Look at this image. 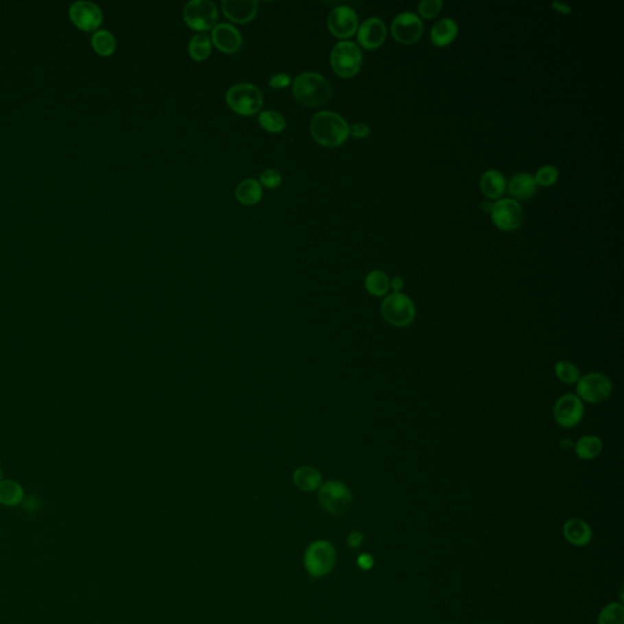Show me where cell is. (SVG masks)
<instances>
[{
	"mask_svg": "<svg viewBox=\"0 0 624 624\" xmlns=\"http://www.w3.org/2000/svg\"><path fill=\"white\" fill-rule=\"evenodd\" d=\"M481 189L489 199H498L505 193L506 179L496 170H489L481 178Z\"/></svg>",
	"mask_w": 624,
	"mask_h": 624,
	"instance_id": "cell-21",
	"label": "cell"
},
{
	"mask_svg": "<svg viewBox=\"0 0 624 624\" xmlns=\"http://www.w3.org/2000/svg\"><path fill=\"white\" fill-rule=\"evenodd\" d=\"M537 182L534 176L531 174H515L511 178L509 183V192L511 196L520 199V200H527L531 199L535 192H537Z\"/></svg>",
	"mask_w": 624,
	"mask_h": 624,
	"instance_id": "cell-19",
	"label": "cell"
},
{
	"mask_svg": "<svg viewBox=\"0 0 624 624\" xmlns=\"http://www.w3.org/2000/svg\"><path fill=\"white\" fill-rule=\"evenodd\" d=\"M492 220L501 231H513L523 222V209L515 199H501L493 204Z\"/></svg>",
	"mask_w": 624,
	"mask_h": 624,
	"instance_id": "cell-10",
	"label": "cell"
},
{
	"mask_svg": "<svg viewBox=\"0 0 624 624\" xmlns=\"http://www.w3.org/2000/svg\"><path fill=\"white\" fill-rule=\"evenodd\" d=\"M331 65L338 76L351 78L358 73L362 65L361 49L353 42H339L332 49Z\"/></svg>",
	"mask_w": 624,
	"mask_h": 624,
	"instance_id": "cell-6",
	"label": "cell"
},
{
	"mask_svg": "<svg viewBox=\"0 0 624 624\" xmlns=\"http://www.w3.org/2000/svg\"><path fill=\"white\" fill-rule=\"evenodd\" d=\"M235 199L246 207L255 205L262 198V185L254 178L244 179L235 188Z\"/></svg>",
	"mask_w": 624,
	"mask_h": 624,
	"instance_id": "cell-22",
	"label": "cell"
},
{
	"mask_svg": "<svg viewBox=\"0 0 624 624\" xmlns=\"http://www.w3.org/2000/svg\"><path fill=\"white\" fill-rule=\"evenodd\" d=\"M380 312L383 319L394 327H407L416 319V308L413 300L406 294H388L382 306Z\"/></svg>",
	"mask_w": 624,
	"mask_h": 624,
	"instance_id": "cell-5",
	"label": "cell"
},
{
	"mask_svg": "<svg viewBox=\"0 0 624 624\" xmlns=\"http://www.w3.org/2000/svg\"><path fill=\"white\" fill-rule=\"evenodd\" d=\"M424 33V23L413 12H402L391 23V34L402 44L416 43Z\"/></svg>",
	"mask_w": 624,
	"mask_h": 624,
	"instance_id": "cell-13",
	"label": "cell"
},
{
	"mask_svg": "<svg viewBox=\"0 0 624 624\" xmlns=\"http://www.w3.org/2000/svg\"><path fill=\"white\" fill-rule=\"evenodd\" d=\"M218 11L210 0H193L183 9V20L188 27L205 32L216 26Z\"/></svg>",
	"mask_w": 624,
	"mask_h": 624,
	"instance_id": "cell-9",
	"label": "cell"
},
{
	"mask_svg": "<svg viewBox=\"0 0 624 624\" xmlns=\"http://www.w3.org/2000/svg\"><path fill=\"white\" fill-rule=\"evenodd\" d=\"M492 207H493V204H490V203H483L482 209H483L484 211L485 212H490V210H492Z\"/></svg>",
	"mask_w": 624,
	"mask_h": 624,
	"instance_id": "cell-43",
	"label": "cell"
},
{
	"mask_svg": "<svg viewBox=\"0 0 624 624\" xmlns=\"http://www.w3.org/2000/svg\"><path fill=\"white\" fill-rule=\"evenodd\" d=\"M337 562V551L333 544L325 539L315 540L305 550V570L312 578L330 575Z\"/></svg>",
	"mask_w": 624,
	"mask_h": 624,
	"instance_id": "cell-3",
	"label": "cell"
},
{
	"mask_svg": "<svg viewBox=\"0 0 624 624\" xmlns=\"http://www.w3.org/2000/svg\"><path fill=\"white\" fill-rule=\"evenodd\" d=\"M612 382L608 375L600 372H590L586 375H581L577 382V397L581 402L589 404L605 402L612 394Z\"/></svg>",
	"mask_w": 624,
	"mask_h": 624,
	"instance_id": "cell-8",
	"label": "cell"
},
{
	"mask_svg": "<svg viewBox=\"0 0 624 624\" xmlns=\"http://www.w3.org/2000/svg\"><path fill=\"white\" fill-rule=\"evenodd\" d=\"M554 371L556 377L566 384H575L581 378L578 367L573 362L566 361V360L557 361L555 364Z\"/></svg>",
	"mask_w": 624,
	"mask_h": 624,
	"instance_id": "cell-30",
	"label": "cell"
},
{
	"mask_svg": "<svg viewBox=\"0 0 624 624\" xmlns=\"http://www.w3.org/2000/svg\"><path fill=\"white\" fill-rule=\"evenodd\" d=\"M226 103L234 113L251 116L259 113L264 104L260 89L251 83H238L226 93Z\"/></svg>",
	"mask_w": 624,
	"mask_h": 624,
	"instance_id": "cell-4",
	"label": "cell"
},
{
	"mask_svg": "<svg viewBox=\"0 0 624 624\" xmlns=\"http://www.w3.org/2000/svg\"><path fill=\"white\" fill-rule=\"evenodd\" d=\"M0 478H1V471H0Z\"/></svg>",
	"mask_w": 624,
	"mask_h": 624,
	"instance_id": "cell-44",
	"label": "cell"
},
{
	"mask_svg": "<svg viewBox=\"0 0 624 624\" xmlns=\"http://www.w3.org/2000/svg\"><path fill=\"white\" fill-rule=\"evenodd\" d=\"M23 509L27 511V512H31V513L37 512V511L39 510L38 500L36 499V498H33V496L28 498V499L25 501V504H23Z\"/></svg>",
	"mask_w": 624,
	"mask_h": 624,
	"instance_id": "cell-40",
	"label": "cell"
},
{
	"mask_svg": "<svg viewBox=\"0 0 624 624\" xmlns=\"http://www.w3.org/2000/svg\"><path fill=\"white\" fill-rule=\"evenodd\" d=\"M371 133L369 126L366 124H354L353 126H349V136L355 137V138H367Z\"/></svg>",
	"mask_w": 624,
	"mask_h": 624,
	"instance_id": "cell-36",
	"label": "cell"
},
{
	"mask_svg": "<svg viewBox=\"0 0 624 624\" xmlns=\"http://www.w3.org/2000/svg\"><path fill=\"white\" fill-rule=\"evenodd\" d=\"M188 53L194 61H204L211 54V41L205 33H198L190 39Z\"/></svg>",
	"mask_w": 624,
	"mask_h": 624,
	"instance_id": "cell-26",
	"label": "cell"
},
{
	"mask_svg": "<svg viewBox=\"0 0 624 624\" xmlns=\"http://www.w3.org/2000/svg\"><path fill=\"white\" fill-rule=\"evenodd\" d=\"M457 32V23L452 19H443L432 28L430 41L437 47H446L456 38Z\"/></svg>",
	"mask_w": 624,
	"mask_h": 624,
	"instance_id": "cell-23",
	"label": "cell"
},
{
	"mask_svg": "<svg viewBox=\"0 0 624 624\" xmlns=\"http://www.w3.org/2000/svg\"><path fill=\"white\" fill-rule=\"evenodd\" d=\"M603 443L597 435H584L575 444V455L581 460H594L603 452Z\"/></svg>",
	"mask_w": 624,
	"mask_h": 624,
	"instance_id": "cell-24",
	"label": "cell"
},
{
	"mask_svg": "<svg viewBox=\"0 0 624 624\" xmlns=\"http://www.w3.org/2000/svg\"><path fill=\"white\" fill-rule=\"evenodd\" d=\"M564 535L572 545L586 546L592 540V528L579 518H570L564 526Z\"/></svg>",
	"mask_w": 624,
	"mask_h": 624,
	"instance_id": "cell-18",
	"label": "cell"
},
{
	"mask_svg": "<svg viewBox=\"0 0 624 624\" xmlns=\"http://www.w3.org/2000/svg\"><path fill=\"white\" fill-rule=\"evenodd\" d=\"M386 38V27L384 22L378 17H371L365 20L358 28V41L365 49L373 50L380 48Z\"/></svg>",
	"mask_w": 624,
	"mask_h": 624,
	"instance_id": "cell-15",
	"label": "cell"
},
{
	"mask_svg": "<svg viewBox=\"0 0 624 624\" xmlns=\"http://www.w3.org/2000/svg\"><path fill=\"white\" fill-rule=\"evenodd\" d=\"M405 286L404 278L402 276H395L391 279V289H393V293H402V288Z\"/></svg>",
	"mask_w": 624,
	"mask_h": 624,
	"instance_id": "cell-39",
	"label": "cell"
},
{
	"mask_svg": "<svg viewBox=\"0 0 624 624\" xmlns=\"http://www.w3.org/2000/svg\"><path fill=\"white\" fill-rule=\"evenodd\" d=\"M319 502L331 515H343L353 502L351 490L340 481H330L319 488Z\"/></svg>",
	"mask_w": 624,
	"mask_h": 624,
	"instance_id": "cell-7",
	"label": "cell"
},
{
	"mask_svg": "<svg viewBox=\"0 0 624 624\" xmlns=\"http://www.w3.org/2000/svg\"><path fill=\"white\" fill-rule=\"evenodd\" d=\"M553 6H554L556 10L559 11V12H562V14H570V6H567L566 4H562V3H554V4H553Z\"/></svg>",
	"mask_w": 624,
	"mask_h": 624,
	"instance_id": "cell-41",
	"label": "cell"
},
{
	"mask_svg": "<svg viewBox=\"0 0 624 624\" xmlns=\"http://www.w3.org/2000/svg\"><path fill=\"white\" fill-rule=\"evenodd\" d=\"M293 482L297 488L306 493H311L320 488L322 476L315 467L301 466L294 471Z\"/></svg>",
	"mask_w": 624,
	"mask_h": 624,
	"instance_id": "cell-20",
	"label": "cell"
},
{
	"mask_svg": "<svg viewBox=\"0 0 624 624\" xmlns=\"http://www.w3.org/2000/svg\"><path fill=\"white\" fill-rule=\"evenodd\" d=\"M293 94L299 103L309 108H316L327 103L331 98V84L320 73L304 72L294 80Z\"/></svg>",
	"mask_w": 624,
	"mask_h": 624,
	"instance_id": "cell-2",
	"label": "cell"
},
{
	"mask_svg": "<svg viewBox=\"0 0 624 624\" xmlns=\"http://www.w3.org/2000/svg\"><path fill=\"white\" fill-rule=\"evenodd\" d=\"M441 8H443V3L440 0H424L418 5V12L424 19L429 20V19L437 16L441 10Z\"/></svg>",
	"mask_w": 624,
	"mask_h": 624,
	"instance_id": "cell-33",
	"label": "cell"
},
{
	"mask_svg": "<svg viewBox=\"0 0 624 624\" xmlns=\"http://www.w3.org/2000/svg\"><path fill=\"white\" fill-rule=\"evenodd\" d=\"M71 21L83 31H93L100 26L103 21V12L95 3L87 0H78L70 6Z\"/></svg>",
	"mask_w": 624,
	"mask_h": 624,
	"instance_id": "cell-14",
	"label": "cell"
},
{
	"mask_svg": "<svg viewBox=\"0 0 624 624\" xmlns=\"http://www.w3.org/2000/svg\"><path fill=\"white\" fill-rule=\"evenodd\" d=\"M599 624H624V608L621 603H610L599 614Z\"/></svg>",
	"mask_w": 624,
	"mask_h": 624,
	"instance_id": "cell-31",
	"label": "cell"
},
{
	"mask_svg": "<svg viewBox=\"0 0 624 624\" xmlns=\"http://www.w3.org/2000/svg\"><path fill=\"white\" fill-rule=\"evenodd\" d=\"M559 446H561V448H562V449L568 450V449H570V448H575V443H573V441L570 439H562L561 440V443H559Z\"/></svg>",
	"mask_w": 624,
	"mask_h": 624,
	"instance_id": "cell-42",
	"label": "cell"
},
{
	"mask_svg": "<svg viewBox=\"0 0 624 624\" xmlns=\"http://www.w3.org/2000/svg\"><path fill=\"white\" fill-rule=\"evenodd\" d=\"M211 39L215 47L226 54L237 53L243 44V38L238 30L226 22L218 23L212 28Z\"/></svg>",
	"mask_w": 624,
	"mask_h": 624,
	"instance_id": "cell-16",
	"label": "cell"
},
{
	"mask_svg": "<svg viewBox=\"0 0 624 624\" xmlns=\"http://www.w3.org/2000/svg\"><path fill=\"white\" fill-rule=\"evenodd\" d=\"M224 16L237 23H246L255 19L259 3L255 0H224L222 1Z\"/></svg>",
	"mask_w": 624,
	"mask_h": 624,
	"instance_id": "cell-17",
	"label": "cell"
},
{
	"mask_svg": "<svg viewBox=\"0 0 624 624\" xmlns=\"http://www.w3.org/2000/svg\"><path fill=\"white\" fill-rule=\"evenodd\" d=\"M555 421L564 428H573L581 424L584 417V405L579 397L573 394L559 397L554 405Z\"/></svg>",
	"mask_w": 624,
	"mask_h": 624,
	"instance_id": "cell-11",
	"label": "cell"
},
{
	"mask_svg": "<svg viewBox=\"0 0 624 624\" xmlns=\"http://www.w3.org/2000/svg\"><path fill=\"white\" fill-rule=\"evenodd\" d=\"M282 183V176L276 170H266L260 176V185L268 189H275Z\"/></svg>",
	"mask_w": 624,
	"mask_h": 624,
	"instance_id": "cell-34",
	"label": "cell"
},
{
	"mask_svg": "<svg viewBox=\"0 0 624 624\" xmlns=\"http://www.w3.org/2000/svg\"><path fill=\"white\" fill-rule=\"evenodd\" d=\"M327 25L330 32L334 37L340 39L350 38L358 31V14L350 6H337L331 11L327 20Z\"/></svg>",
	"mask_w": 624,
	"mask_h": 624,
	"instance_id": "cell-12",
	"label": "cell"
},
{
	"mask_svg": "<svg viewBox=\"0 0 624 624\" xmlns=\"http://www.w3.org/2000/svg\"><path fill=\"white\" fill-rule=\"evenodd\" d=\"M23 501V489L15 481L0 482V504L16 506Z\"/></svg>",
	"mask_w": 624,
	"mask_h": 624,
	"instance_id": "cell-27",
	"label": "cell"
},
{
	"mask_svg": "<svg viewBox=\"0 0 624 624\" xmlns=\"http://www.w3.org/2000/svg\"><path fill=\"white\" fill-rule=\"evenodd\" d=\"M364 539L365 535L362 533L358 532V531H354V532L349 534L347 543L349 545V548H358L364 542Z\"/></svg>",
	"mask_w": 624,
	"mask_h": 624,
	"instance_id": "cell-38",
	"label": "cell"
},
{
	"mask_svg": "<svg viewBox=\"0 0 624 624\" xmlns=\"http://www.w3.org/2000/svg\"><path fill=\"white\" fill-rule=\"evenodd\" d=\"M365 288L373 297H386L391 290V278L380 270L371 271L365 279Z\"/></svg>",
	"mask_w": 624,
	"mask_h": 624,
	"instance_id": "cell-25",
	"label": "cell"
},
{
	"mask_svg": "<svg viewBox=\"0 0 624 624\" xmlns=\"http://www.w3.org/2000/svg\"><path fill=\"white\" fill-rule=\"evenodd\" d=\"M311 135L323 147L337 148L349 137V125L340 115L320 111L311 119Z\"/></svg>",
	"mask_w": 624,
	"mask_h": 624,
	"instance_id": "cell-1",
	"label": "cell"
},
{
	"mask_svg": "<svg viewBox=\"0 0 624 624\" xmlns=\"http://www.w3.org/2000/svg\"><path fill=\"white\" fill-rule=\"evenodd\" d=\"M537 185H543V187H550L554 185L555 182L559 178V171L551 165H546L538 170L537 174L534 176Z\"/></svg>",
	"mask_w": 624,
	"mask_h": 624,
	"instance_id": "cell-32",
	"label": "cell"
},
{
	"mask_svg": "<svg viewBox=\"0 0 624 624\" xmlns=\"http://www.w3.org/2000/svg\"><path fill=\"white\" fill-rule=\"evenodd\" d=\"M92 45L94 50L99 55L109 56L116 49V39H115L113 33L106 31V30H100L98 32L94 33L92 38Z\"/></svg>",
	"mask_w": 624,
	"mask_h": 624,
	"instance_id": "cell-28",
	"label": "cell"
},
{
	"mask_svg": "<svg viewBox=\"0 0 624 624\" xmlns=\"http://www.w3.org/2000/svg\"><path fill=\"white\" fill-rule=\"evenodd\" d=\"M356 565H358L360 570H372L373 565H375V559L369 554H361L356 559Z\"/></svg>",
	"mask_w": 624,
	"mask_h": 624,
	"instance_id": "cell-37",
	"label": "cell"
},
{
	"mask_svg": "<svg viewBox=\"0 0 624 624\" xmlns=\"http://www.w3.org/2000/svg\"><path fill=\"white\" fill-rule=\"evenodd\" d=\"M290 82H292V77L289 76V75L276 73V75H273L270 78L268 84L273 89H282V88L288 87L290 84Z\"/></svg>",
	"mask_w": 624,
	"mask_h": 624,
	"instance_id": "cell-35",
	"label": "cell"
},
{
	"mask_svg": "<svg viewBox=\"0 0 624 624\" xmlns=\"http://www.w3.org/2000/svg\"><path fill=\"white\" fill-rule=\"evenodd\" d=\"M259 124L264 130L271 133H279L286 128V119L277 111L266 110L259 115Z\"/></svg>",
	"mask_w": 624,
	"mask_h": 624,
	"instance_id": "cell-29",
	"label": "cell"
}]
</instances>
